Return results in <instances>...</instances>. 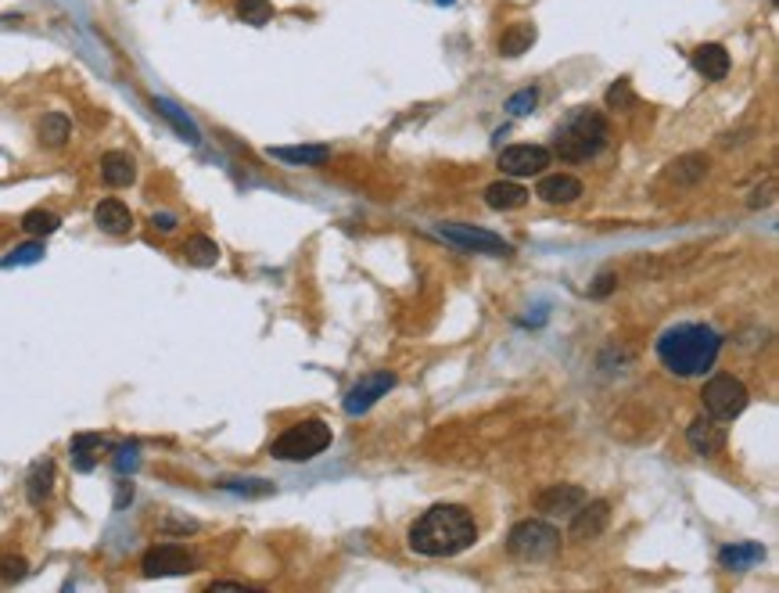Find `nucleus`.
<instances>
[{
	"label": "nucleus",
	"mask_w": 779,
	"mask_h": 593,
	"mask_svg": "<svg viewBox=\"0 0 779 593\" xmlns=\"http://www.w3.org/2000/svg\"><path fill=\"white\" fill-rule=\"evenodd\" d=\"M582 503H585V489L582 485H568V482L550 485V489H543L536 496V507L543 515H575Z\"/></svg>",
	"instance_id": "nucleus-11"
},
{
	"label": "nucleus",
	"mask_w": 779,
	"mask_h": 593,
	"mask_svg": "<svg viewBox=\"0 0 779 593\" xmlns=\"http://www.w3.org/2000/svg\"><path fill=\"white\" fill-rule=\"evenodd\" d=\"M686 439H689V446H694V453L711 457V453H719V450L726 446V429H722V425H715V421L697 417L694 425L686 429Z\"/></svg>",
	"instance_id": "nucleus-14"
},
{
	"label": "nucleus",
	"mask_w": 779,
	"mask_h": 593,
	"mask_svg": "<svg viewBox=\"0 0 779 593\" xmlns=\"http://www.w3.org/2000/svg\"><path fill=\"white\" fill-rule=\"evenodd\" d=\"M184 256H187L191 267H216L219 244H216L212 237H205V234H195V237H187V244H184Z\"/></svg>",
	"instance_id": "nucleus-25"
},
{
	"label": "nucleus",
	"mask_w": 779,
	"mask_h": 593,
	"mask_svg": "<svg viewBox=\"0 0 779 593\" xmlns=\"http://www.w3.org/2000/svg\"><path fill=\"white\" fill-rule=\"evenodd\" d=\"M395 374L392 371H378V374H367V378H360L353 389H349V396H345V413L349 417H360V413H367L381 396H388L392 389H395Z\"/></svg>",
	"instance_id": "nucleus-10"
},
{
	"label": "nucleus",
	"mask_w": 779,
	"mask_h": 593,
	"mask_svg": "<svg viewBox=\"0 0 779 593\" xmlns=\"http://www.w3.org/2000/svg\"><path fill=\"white\" fill-rule=\"evenodd\" d=\"M611 522V503L608 500H592L589 507L582 503L575 511V522H571V536L575 540H596Z\"/></svg>",
	"instance_id": "nucleus-12"
},
{
	"label": "nucleus",
	"mask_w": 779,
	"mask_h": 593,
	"mask_svg": "<svg viewBox=\"0 0 779 593\" xmlns=\"http://www.w3.org/2000/svg\"><path fill=\"white\" fill-rule=\"evenodd\" d=\"M529 202V191L513 180H496L485 188V205L496 209V212H510V209H521Z\"/></svg>",
	"instance_id": "nucleus-17"
},
{
	"label": "nucleus",
	"mask_w": 779,
	"mask_h": 593,
	"mask_svg": "<svg viewBox=\"0 0 779 593\" xmlns=\"http://www.w3.org/2000/svg\"><path fill=\"white\" fill-rule=\"evenodd\" d=\"M219 485L230 489V493H244V496H266V493H274V485L263 482V478H223Z\"/></svg>",
	"instance_id": "nucleus-31"
},
{
	"label": "nucleus",
	"mask_w": 779,
	"mask_h": 593,
	"mask_svg": "<svg viewBox=\"0 0 779 593\" xmlns=\"http://www.w3.org/2000/svg\"><path fill=\"white\" fill-rule=\"evenodd\" d=\"M474 540H478V525H474L471 511L460 503H439L409 525V550L424 554V557L464 554Z\"/></svg>",
	"instance_id": "nucleus-1"
},
{
	"label": "nucleus",
	"mask_w": 779,
	"mask_h": 593,
	"mask_svg": "<svg viewBox=\"0 0 779 593\" xmlns=\"http://www.w3.org/2000/svg\"><path fill=\"white\" fill-rule=\"evenodd\" d=\"M237 19L248 26H266L274 19V4L270 0H237Z\"/></svg>",
	"instance_id": "nucleus-28"
},
{
	"label": "nucleus",
	"mask_w": 779,
	"mask_h": 593,
	"mask_svg": "<svg viewBox=\"0 0 779 593\" xmlns=\"http://www.w3.org/2000/svg\"><path fill=\"white\" fill-rule=\"evenodd\" d=\"M54 489V461H36L33 471H29V482H26V496L29 503H44Z\"/></svg>",
	"instance_id": "nucleus-23"
},
{
	"label": "nucleus",
	"mask_w": 779,
	"mask_h": 593,
	"mask_svg": "<svg viewBox=\"0 0 779 593\" xmlns=\"http://www.w3.org/2000/svg\"><path fill=\"white\" fill-rule=\"evenodd\" d=\"M151 227H155L158 234H172V230H177V216H172V212H155V216H151Z\"/></svg>",
	"instance_id": "nucleus-36"
},
{
	"label": "nucleus",
	"mask_w": 779,
	"mask_h": 593,
	"mask_svg": "<svg viewBox=\"0 0 779 593\" xmlns=\"http://www.w3.org/2000/svg\"><path fill=\"white\" fill-rule=\"evenodd\" d=\"M101 177H105L108 188H130L133 177H137V165H133V158L126 151H108L101 158Z\"/></svg>",
	"instance_id": "nucleus-19"
},
{
	"label": "nucleus",
	"mask_w": 779,
	"mask_h": 593,
	"mask_svg": "<svg viewBox=\"0 0 779 593\" xmlns=\"http://www.w3.org/2000/svg\"><path fill=\"white\" fill-rule=\"evenodd\" d=\"M439 237L453 241L464 252H485V256H510V241H503L492 230H481L474 223H439Z\"/></svg>",
	"instance_id": "nucleus-7"
},
{
	"label": "nucleus",
	"mask_w": 779,
	"mask_h": 593,
	"mask_svg": "<svg viewBox=\"0 0 779 593\" xmlns=\"http://www.w3.org/2000/svg\"><path fill=\"white\" fill-rule=\"evenodd\" d=\"M439 4H453V0H439Z\"/></svg>",
	"instance_id": "nucleus-39"
},
{
	"label": "nucleus",
	"mask_w": 779,
	"mask_h": 593,
	"mask_svg": "<svg viewBox=\"0 0 779 593\" xmlns=\"http://www.w3.org/2000/svg\"><path fill=\"white\" fill-rule=\"evenodd\" d=\"M550 158H553V151L543 144H513V148L499 151V169L506 177H539V173H546Z\"/></svg>",
	"instance_id": "nucleus-8"
},
{
	"label": "nucleus",
	"mask_w": 779,
	"mask_h": 593,
	"mask_svg": "<svg viewBox=\"0 0 779 593\" xmlns=\"http://www.w3.org/2000/svg\"><path fill=\"white\" fill-rule=\"evenodd\" d=\"M536 195L546 202V205H571L582 198V180L571 177V173H550L539 180Z\"/></svg>",
	"instance_id": "nucleus-13"
},
{
	"label": "nucleus",
	"mask_w": 779,
	"mask_h": 593,
	"mask_svg": "<svg viewBox=\"0 0 779 593\" xmlns=\"http://www.w3.org/2000/svg\"><path fill=\"white\" fill-rule=\"evenodd\" d=\"M330 439H334V432H330L327 421L309 417V421H302V425H291L284 436H277L270 453L277 461H313L330 446Z\"/></svg>",
	"instance_id": "nucleus-5"
},
{
	"label": "nucleus",
	"mask_w": 779,
	"mask_h": 593,
	"mask_svg": "<svg viewBox=\"0 0 779 593\" xmlns=\"http://www.w3.org/2000/svg\"><path fill=\"white\" fill-rule=\"evenodd\" d=\"M266 155L277 162H288V165H323L330 158V148L327 144H298V148H270Z\"/></svg>",
	"instance_id": "nucleus-20"
},
{
	"label": "nucleus",
	"mask_w": 779,
	"mask_h": 593,
	"mask_svg": "<svg viewBox=\"0 0 779 593\" xmlns=\"http://www.w3.org/2000/svg\"><path fill=\"white\" fill-rule=\"evenodd\" d=\"M26 575H29V561L26 557H15V554L0 557V579H4V582H22Z\"/></svg>",
	"instance_id": "nucleus-32"
},
{
	"label": "nucleus",
	"mask_w": 779,
	"mask_h": 593,
	"mask_svg": "<svg viewBox=\"0 0 779 593\" xmlns=\"http://www.w3.org/2000/svg\"><path fill=\"white\" fill-rule=\"evenodd\" d=\"M101 450H105V439H101V436L79 432V436L72 439V468H76V471H94Z\"/></svg>",
	"instance_id": "nucleus-21"
},
{
	"label": "nucleus",
	"mask_w": 779,
	"mask_h": 593,
	"mask_svg": "<svg viewBox=\"0 0 779 593\" xmlns=\"http://www.w3.org/2000/svg\"><path fill=\"white\" fill-rule=\"evenodd\" d=\"M611 137V123L603 112H592V108H582L575 112L553 137V151L564 158V162H585L592 155L603 151Z\"/></svg>",
	"instance_id": "nucleus-3"
},
{
	"label": "nucleus",
	"mask_w": 779,
	"mask_h": 593,
	"mask_svg": "<svg viewBox=\"0 0 779 593\" xmlns=\"http://www.w3.org/2000/svg\"><path fill=\"white\" fill-rule=\"evenodd\" d=\"M155 112H158L162 119H169V126H177L184 140L198 144V126H195V123H191V119H187V116H184V112H180L177 105H172V101H165V98H155Z\"/></svg>",
	"instance_id": "nucleus-27"
},
{
	"label": "nucleus",
	"mask_w": 779,
	"mask_h": 593,
	"mask_svg": "<svg viewBox=\"0 0 779 593\" xmlns=\"http://www.w3.org/2000/svg\"><path fill=\"white\" fill-rule=\"evenodd\" d=\"M632 105H636V94L629 87V79H618L608 91V108H632Z\"/></svg>",
	"instance_id": "nucleus-33"
},
{
	"label": "nucleus",
	"mask_w": 779,
	"mask_h": 593,
	"mask_svg": "<svg viewBox=\"0 0 779 593\" xmlns=\"http://www.w3.org/2000/svg\"><path fill=\"white\" fill-rule=\"evenodd\" d=\"M68 133H72L68 116H61V112H47V116L40 119V144H44V148H61V144L68 140Z\"/></svg>",
	"instance_id": "nucleus-26"
},
{
	"label": "nucleus",
	"mask_w": 779,
	"mask_h": 593,
	"mask_svg": "<svg viewBox=\"0 0 779 593\" xmlns=\"http://www.w3.org/2000/svg\"><path fill=\"white\" fill-rule=\"evenodd\" d=\"M615 284H618V281H615V274H600V277H596V284L589 288V295H592V299H603V295H608Z\"/></svg>",
	"instance_id": "nucleus-37"
},
{
	"label": "nucleus",
	"mask_w": 779,
	"mask_h": 593,
	"mask_svg": "<svg viewBox=\"0 0 779 593\" xmlns=\"http://www.w3.org/2000/svg\"><path fill=\"white\" fill-rule=\"evenodd\" d=\"M536 105H539V91H536V87H529V91H521V94H513V98L506 101L510 116H529Z\"/></svg>",
	"instance_id": "nucleus-34"
},
{
	"label": "nucleus",
	"mask_w": 779,
	"mask_h": 593,
	"mask_svg": "<svg viewBox=\"0 0 779 593\" xmlns=\"http://www.w3.org/2000/svg\"><path fill=\"white\" fill-rule=\"evenodd\" d=\"M704 173H708V158H704V155H682V158H675L672 169H668V177H672L675 184H682V188H694Z\"/></svg>",
	"instance_id": "nucleus-22"
},
{
	"label": "nucleus",
	"mask_w": 779,
	"mask_h": 593,
	"mask_svg": "<svg viewBox=\"0 0 779 593\" xmlns=\"http://www.w3.org/2000/svg\"><path fill=\"white\" fill-rule=\"evenodd\" d=\"M539 40V29L532 22H513L510 29H503L499 36V54L503 58H521L525 51H532V44Z\"/></svg>",
	"instance_id": "nucleus-18"
},
{
	"label": "nucleus",
	"mask_w": 779,
	"mask_h": 593,
	"mask_svg": "<svg viewBox=\"0 0 779 593\" xmlns=\"http://www.w3.org/2000/svg\"><path fill=\"white\" fill-rule=\"evenodd\" d=\"M701 399H704V410H708L711 421H733V417L743 413V406H747L751 396H747V385H743L740 378H733V374H715V378H708Z\"/></svg>",
	"instance_id": "nucleus-6"
},
{
	"label": "nucleus",
	"mask_w": 779,
	"mask_h": 593,
	"mask_svg": "<svg viewBox=\"0 0 779 593\" xmlns=\"http://www.w3.org/2000/svg\"><path fill=\"white\" fill-rule=\"evenodd\" d=\"M722 334L708 324H675L657 338V360L675 378H697L715 367Z\"/></svg>",
	"instance_id": "nucleus-2"
},
{
	"label": "nucleus",
	"mask_w": 779,
	"mask_h": 593,
	"mask_svg": "<svg viewBox=\"0 0 779 593\" xmlns=\"http://www.w3.org/2000/svg\"><path fill=\"white\" fill-rule=\"evenodd\" d=\"M94 223H98L105 234L123 237V234L133 230V212H130L119 198H105V202H98V209H94Z\"/></svg>",
	"instance_id": "nucleus-15"
},
{
	"label": "nucleus",
	"mask_w": 779,
	"mask_h": 593,
	"mask_svg": "<svg viewBox=\"0 0 779 593\" xmlns=\"http://www.w3.org/2000/svg\"><path fill=\"white\" fill-rule=\"evenodd\" d=\"M140 572L147 579H162V575H187L195 572V557L177 547V543H158L140 557Z\"/></svg>",
	"instance_id": "nucleus-9"
},
{
	"label": "nucleus",
	"mask_w": 779,
	"mask_h": 593,
	"mask_svg": "<svg viewBox=\"0 0 779 593\" xmlns=\"http://www.w3.org/2000/svg\"><path fill=\"white\" fill-rule=\"evenodd\" d=\"M719 561H722L726 568L743 572V568H754L758 561H765V547H761V543H733V547H726V550L719 554Z\"/></svg>",
	"instance_id": "nucleus-24"
},
{
	"label": "nucleus",
	"mask_w": 779,
	"mask_h": 593,
	"mask_svg": "<svg viewBox=\"0 0 779 593\" xmlns=\"http://www.w3.org/2000/svg\"><path fill=\"white\" fill-rule=\"evenodd\" d=\"M209 589H248L244 582H234V579H216Z\"/></svg>",
	"instance_id": "nucleus-38"
},
{
	"label": "nucleus",
	"mask_w": 779,
	"mask_h": 593,
	"mask_svg": "<svg viewBox=\"0 0 779 593\" xmlns=\"http://www.w3.org/2000/svg\"><path fill=\"white\" fill-rule=\"evenodd\" d=\"M694 65H697V72H701L704 79L719 83V79H726V72H729V51H726L722 44H701V47L694 51Z\"/></svg>",
	"instance_id": "nucleus-16"
},
{
	"label": "nucleus",
	"mask_w": 779,
	"mask_h": 593,
	"mask_svg": "<svg viewBox=\"0 0 779 593\" xmlns=\"http://www.w3.org/2000/svg\"><path fill=\"white\" fill-rule=\"evenodd\" d=\"M506 550L517 557V561H529V565H539V561H550L557 557L560 550V529L543 522V518H525L517 522L506 536Z\"/></svg>",
	"instance_id": "nucleus-4"
},
{
	"label": "nucleus",
	"mask_w": 779,
	"mask_h": 593,
	"mask_svg": "<svg viewBox=\"0 0 779 593\" xmlns=\"http://www.w3.org/2000/svg\"><path fill=\"white\" fill-rule=\"evenodd\" d=\"M137 464H140L137 443H126V446H119V453H115V471H119V475H130V471H137Z\"/></svg>",
	"instance_id": "nucleus-35"
},
{
	"label": "nucleus",
	"mask_w": 779,
	"mask_h": 593,
	"mask_svg": "<svg viewBox=\"0 0 779 593\" xmlns=\"http://www.w3.org/2000/svg\"><path fill=\"white\" fill-rule=\"evenodd\" d=\"M44 260V241H26V244H19L12 256H4L0 260V267L4 270H12V267H29V263H40Z\"/></svg>",
	"instance_id": "nucleus-30"
},
{
	"label": "nucleus",
	"mask_w": 779,
	"mask_h": 593,
	"mask_svg": "<svg viewBox=\"0 0 779 593\" xmlns=\"http://www.w3.org/2000/svg\"><path fill=\"white\" fill-rule=\"evenodd\" d=\"M22 227H26L33 237H47V234H54V230L61 227V220H58L54 212H47V209H33V212L22 216Z\"/></svg>",
	"instance_id": "nucleus-29"
}]
</instances>
